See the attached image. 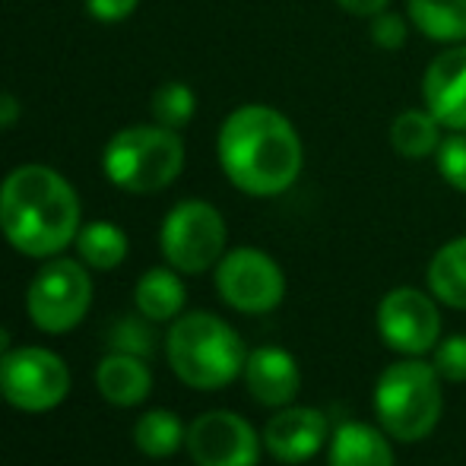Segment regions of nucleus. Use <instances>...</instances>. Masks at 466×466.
<instances>
[{"label": "nucleus", "mask_w": 466, "mask_h": 466, "mask_svg": "<svg viewBox=\"0 0 466 466\" xmlns=\"http://www.w3.org/2000/svg\"><path fill=\"white\" fill-rule=\"evenodd\" d=\"M105 175L111 185L153 194L168 187L185 168V143L172 127L162 124H137L111 137L105 147Z\"/></svg>", "instance_id": "5"}, {"label": "nucleus", "mask_w": 466, "mask_h": 466, "mask_svg": "<svg viewBox=\"0 0 466 466\" xmlns=\"http://www.w3.org/2000/svg\"><path fill=\"white\" fill-rule=\"evenodd\" d=\"M219 166L226 178L251 197L286 194L305 166V147L282 111L241 105L219 127Z\"/></svg>", "instance_id": "1"}, {"label": "nucleus", "mask_w": 466, "mask_h": 466, "mask_svg": "<svg viewBox=\"0 0 466 466\" xmlns=\"http://www.w3.org/2000/svg\"><path fill=\"white\" fill-rule=\"evenodd\" d=\"M185 448L197 466H258L260 461L258 431L226 410L197 416L187 429Z\"/></svg>", "instance_id": "11"}, {"label": "nucleus", "mask_w": 466, "mask_h": 466, "mask_svg": "<svg viewBox=\"0 0 466 466\" xmlns=\"http://www.w3.org/2000/svg\"><path fill=\"white\" fill-rule=\"evenodd\" d=\"M378 333L393 352L406 359H422L441 343V311L435 295L412 286L390 289L378 301Z\"/></svg>", "instance_id": "9"}, {"label": "nucleus", "mask_w": 466, "mask_h": 466, "mask_svg": "<svg viewBox=\"0 0 466 466\" xmlns=\"http://www.w3.org/2000/svg\"><path fill=\"white\" fill-rule=\"evenodd\" d=\"M187 429L181 419L168 410H153L147 416L137 419L134 425V441L147 457H172L175 451L185 444Z\"/></svg>", "instance_id": "21"}, {"label": "nucleus", "mask_w": 466, "mask_h": 466, "mask_svg": "<svg viewBox=\"0 0 466 466\" xmlns=\"http://www.w3.org/2000/svg\"><path fill=\"white\" fill-rule=\"evenodd\" d=\"M140 0H86V10L102 23H117V19L130 16Z\"/></svg>", "instance_id": "28"}, {"label": "nucleus", "mask_w": 466, "mask_h": 466, "mask_svg": "<svg viewBox=\"0 0 466 466\" xmlns=\"http://www.w3.org/2000/svg\"><path fill=\"white\" fill-rule=\"evenodd\" d=\"M406 16L429 42H466V0H406Z\"/></svg>", "instance_id": "17"}, {"label": "nucleus", "mask_w": 466, "mask_h": 466, "mask_svg": "<svg viewBox=\"0 0 466 466\" xmlns=\"http://www.w3.org/2000/svg\"><path fill=\"white\" fill-rule=\"evenodd\" d=\"M76 251L93 270H111L127 258V235L111 222H89L76 232Z\"/></svg>", "instance_id": "22"}, {"label": "nucleus", "mask_w": 466, "mask_h": 466, "mask_svg": "<svg viewBox=\"0 0 466 466\" xmlns=\"http://www.w3.org/2000/svg\"><path fill=\"white\" fill-rule=\"evenodd\" d=\"M422 102L444 130H466V42L448 45L425 67Z\"/></svg>", "instance_id": "13"}, {"label": "nucleus", "mask_w": 466, "mask_h": 466, "mask_svg": "<svg viewBox=\"0 0 466 466\" xmlns=\"http://www.w3.org/2000/svg\"><path fill=\"white\" fill-rule=\"evenodd\" d=\"M444 412L441 374L422 359L387 365L374 384V416L393 441H422L438 429Z\"/></svg>", "instance_id": "4"}, {"label": "nucleus", "mask_w": 466, "mask_h": 466, "mask_svg": "<svg viewBox=\"0 0 466 466\" xmlns=\"http://www.w3.org/2000/svg\"><path fill=\"white\" fill-rule=\"evenodd\" d=\"M330 441V422L314 406H282L264 425V448L279 463H305Z\"/></svg>", "instance_id": "12"}, {"label": "nucleus", "mask_w": 466, "mask_h": 466, "mask_svg": "<svg viewBox=\"0 0 466 466\" xmlns=\"http://www.w3.org/2000/svg\"><path fill=\"white\" fill-rule=\"evenodd\" d=\"M216 289L235 311L267 314L286 299V277L270 254L258 248H235L216 264Z\"/></svg>", "instance_id": "10"}, {"label": "nucleus", "mask_w": 466, "mask_h": 466, "mask_svg": "<svg viewBox=\"0 0 466 466\" xmlns=\"http://www.w3.org/2000/svg\"><path fill=\"white\" fill-rule=\"evenodd\" d=\"M435 166H438V175H441L451 187L466 194V130H454V134L444 137L435 153Z\"/></svg>", "instance_id": "25"}, {"label": "nucleus", "mask_w": 466, "mask_h": 466, "mask_svg": "<svg viewBox=\"0 0 466 466\" xmlns=\"http://www.w3.org/2000/svg\"><path fill=\"white\" fill-rule=\"evenodd\" d=\"M226 251V219L207 200H185L162 222V254L181 273H203Z\"/></svg>", "instance_id": "6"}, {"label": "nucleus", "mask_w": 466, "mask_h": 466, "mask_svg": "<svg viewBox=\"0 0 466 466\" xmlns=\"http://www.w3.org/2000/svg\"><path fill=\"white\" fill-rule=\"evenodd\" d=\"M339 10H346L350 16H362V19H371L378 16L380 10L390 6V0H333Z\"/></svg>", "instance_id": "29"}, {"label": "nucleus", "mask_w": 466, "mask_h": 466, "mask_svg": "<svg viewBox=\"0 0 466 466\" xmlns=\"http://www.w3.org/2000/svg\"><path fill=\"white\" fill-rule=\"evenodd\" d=\"M185 286L181 279L175 277L172 270L166 267H153L147 270L137 282V292H134V301H137V311L143 314L147 320H172L181 314L185 308Z\"/></svg>", "instance_id": "20"}, {"label": "nucleus", "mask_w": 466, "mask_h": 466, "mask_svg": "<svg viewBox=\"0 0 466 466\" xmlns=\"http://www.w3.org/2000/svg\"><path fill=\"white\" fill-rule=\"evenodd\" d=\"M410 16H403V13H393L390 6L387 10H380L378 16H371L369 23V35L374 42V48L380 51H400L406 45V38H410Z\"/></svg>", "instance_id": "26"}, {"label": "nucleus", "mask_w": 466, "mask_h": 466, "mask_svg": "<svg viewBox=\"0 0 466 466\" xmlns=\"http://www.w3.org/2000/svg\"><path fill=\"white\" fill-rule=\"evenodd\" d=\"M166 350L175 374L197 390H219L245 374V343L226 320L209 311H194L175 320Z\"/></svg>", "instance_id": "3"}, {"label": "nucleus", "mask_w": 466, "mask_h": 466, "mask_svg": "<svg viewBox=\"0 0 466 466\" xmlns=\"http://www.w3.org/2000/svg\"><path fill=\"white\" fill-rule=\"evenodd\" d=\"M93 301V279L76 260H51L32 279L25 305L29 318L45 333H67L86 318Z\"/></svg>", "instance_id": "8"}, {"label": "nucleus", "mask_w": 466, "mask_h": 466, "mask_svg": "<svg viewBox=\"0 0 466 466\" xmlns=\"http://www.w3.org/2000/svg\"><path fill=\"white\" fill-rule=\"evenodd\" d=\"M19 115V105L16 98H10L6 93H0V127H6V124H13Z\"/></svg>", "instance_id": "30"}, {"label": "nucleus", "mask_w": 466, "mask_h": 466, "mask_svg": "<svg viewBox=\"0 0 466 466\" xmlns=\"http://www.w3.org/2000/svg\"><path fill=\"white\" fill-rule=\"evenodd\" d=\"M0 232L25 258H55L80 232L76 190L55 168H16L0 185Z\"/></svg>", "instance_id": "2"}, {"label": "nucleus", "mask_w": 466, "mask_h": 466, "mask_svg": "<svg viewBox=\"0 0 466 466\" xmlns=\"http://www.w3.org/2000/svg\"><path fill=\"white\" fill-rule=\"evenodd\" d=\"M425 279H429V292L441 305L466 311V235L438 248L435 258L429 260Z\"/></svg>", "instance_id": "19"}, {"label": "nucleus", "mask_w": 466, "mask_h": 466, "mask_svg": "<svg viewBox=\"0 0 466 466\" xmlns=\"http://www.w3.org/2000/svg\"><path fill=\"white\" fill-rule=\"evenodd\" d=\"M70 371L61 356L38 346H19L0 356V393L23 412H48L64 403Z\"/></svg>", "instance_id": "7"}, {"label": "nucleus", "mask_w": 466, "mask_h": 466, "mask_svg": "<svg viewBox=\"0 0 466 466\" xmlns=\"http://www.w3.org/2000/svg\"><path fill=\"white\" fill-rule=\"evenodd\" d=\"M441 130H444L441 121H438L429 108H406L393 117L387 137H390L393 153L403 156V159L419 162L438 153V147H441V140H444Z\"/></svg>", "instance_id": "18"}, {"label": "nucleus", "mask_w": 466, "mask_h": 466, "mask_svg": "<svg viewBox=\"0 0 466 466\" xmlns=\"http://www.w3.org/2000/svg\"><path fill=\"white\" fill-rule=\"evenodd\" d=\"M435 371L441 374V380H451V384H463L466 380V337L457 333V337H448L435 346V359H431Z\"/></svg>", "instance_id": "27"}, {"label": "nucleus", "mask_w": 466, "mask_h": 466, "mask_svg": "<svg viewBox=\"0 0 466 466\" xmlns=\"http://www.w3.org/2000/svg\"><path fill=\"white\" fill-rule=\"evenodd\" d=\"M194 111H197V98L185 83H166L153 96V115L162 127H172V130L185 127L190 117H194Z\"/></svg>", "instance_id": "23"}, {"label": "nucleus", "mask_w": 466, "mask_h": 466, "mask_svg": "<svg viewBox=\"0 0 466 466\" xmlns=\"http://www.w3.org/2000/svg\"><path fill=\"white\" fill-rule=\"evenodd\" d=\"M111 352H124V356L149 359L156 350V333L143 318H121L111 324L108 330Z\"/></svg>", "instance_id": "24"}, {"label": "nucleus", "mask_w": 466, "mask_h": 466, "mask_svg": "<svg viewBox=\"0 0 466 466\" xmlns=\"http://www.w3.org/2000/svg\"><path fill=\"white\" fill-rule=\"evenodd\" d=\"M245 384L260 406L282 410V406H289L299 397V387H301L299 362L292 359V352L277 350V346H260V350L248 352Z\"/></svg>", "instance_id": "14"}, {"label": "nucleus", "mask_w": 466, "mask_h": 466, "mask_svg": "<svg viewBox=\"0 0 466 466\" xmlns=\"http://www.w3.org/2000/svg\"><path fill=\"white\" fill-rule=\"evenodd\" d=\"M384 429L369 422H343L330 435V466H397Z\"/></svg>", "instance_id": "15"}, {"label": "nucleus", "mask_w": 466, "mask_h": 466, "mask_svg": "<svg viewBox=\"0 0 466 466\" xmlns=\"http://www.w3.org/2000/svg\"><path fill=\"white\" fill-rule=\"evenodd\" d=\"M6 352H10V330L0 327V356H6Z\"/></svg>", "instance_id": "31"}, {"label": "nucleus", "mask_w": 466, "mask_h": 466, "mask_svg": "<svg viewBox=\"0 0 466 466\" xmlns=\"http://www.w3.org/2000/svg\"><path fill=\"white\" fill-rule=\"evenodd\" d=\"M96 384L108 403L115 406H137L149 397L153 387V374L143 365V359L124 356V352H111L102 359L96 371Z\"/></svg>", "instance_id": "16"}]
</instances>
